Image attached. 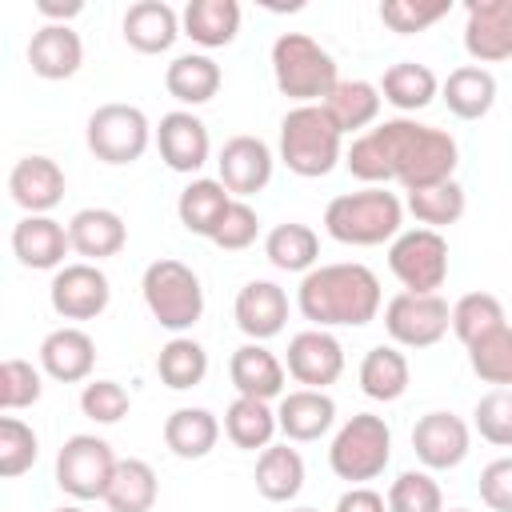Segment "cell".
<instances>
[{"label": "cell", "instance_id": "obj_18", "mask_svg": "<svg viewBox=\"0 0 512 512\" xmlns=\"http://www.w3.org/2000/svg\"><path fill=\"white\" fill-rule=\"evenodd\" d=\"M8 192L24 208V216H48L64 200V168L52 156H20L8 172Z\"/></svg>", "mask_w": 512, "mask_h": 512}, {"label": "cell", "instance_id": "obj_36", "mask_svg": "<svg viewBox=\"0 0 512 512\" xmlns=\"http://www.w3.org/2000/svg\"><path fill=\"white\" fill-rule=\"evenodd\" d=\"M264 256H268V264L280 268V272H300V276H308V272L316 268V260H320V236H316L308 224H300V220H284V224H276V228L264 236Z\"/></svg>", "mask_w": 512, "mask_h": 512}, {"label": "cell", "instance_id": "obj_2", "mask_svg": "<svg viewBox=\"0 0 512 512\" xmlns=\"http://www.w3.org/2000/svg\"><path fill=\"white\" fill-rule=\"evenodd\" d=\"M380 280L368 264H316L300 276L296 308L312 328H364L380 312Z\"/></svg>", "mask_w": 512, "mask_h": 512}, {"label": "cell", "instance_id": "obj_55", "mask_svg": "<svg viewBox=\"0 0 512 512\" xmlns=\"http://www.w3.org/2000/svg\"><path fill=\"white\" fill-rule=\"evenodd\" d=\"M448 512H472V508H448Z\"/></svg>", "mask_w": 512, "mask_h": 512}, {"label": "cell", "instance_id": "obj_30", "mask_svg": "<svg viewBox=\"0 0 512 512\" xmlns=\"http://www.w3.org/2000/svg\"><path fill=\"white\" fill-rule=\"evenodd\" d=\"M180 28L200 48H224L240 32V4L236 0H188L180 12Z\"/></svg>", "mask_w": 512, "mask_h": 512}, {"label": "cell", "instance_id": "obj_12", "mask_svg": "<svg viewBox=\"0 0 512 512\" xmlns=\"http://www.w3.org/2000/svg\"><path fill=\"white\" fill-rule=\"evenodd\" d=\"M48 300H52V312L64 316V320H96L112 300V284L100 272V264L76 260V264H64L52 276Z\"/></svg>", "mask_w": 512, "mask_h": 512}, {"label": "cell", "instance_id": "obj_9", "mask_svg": "<svg viewBox=\"0 0 512 512\" xmlns=\"http://www.w3.org/2000/svg\"><path fill=\"white\" fill-rule=\"evenodd\" d=\"M116 452L104 436L76 432L56 452V488L72 500H104L112 476H116Z\"/></svg>", "mask_w": 512, "mask_h": 512}, {"label": "cell", "instance_id": "obj_46", "mask_svg": "<svg viewBox=\"0 0 512 512\" xmlns=\"http://www.w3.org/2000/svg\"><path fill=\"white\" fill-rule=\"evenodd\" d=\"M472 428L496 448H512V388H492L472 408Z\"/></svg>", "mask_w": 512, "mask_h": 512}, {"label": "cell", "instance_id": "obj_45", "mask_svg": "<svg viewBox=\"0 0 512 512\" xmlns=\"http://www.w3.org/2000/svg\"><path fill=\"white\" fill-rule=\"evenodd\" d=\"M44 368L20 360V356H8L0 364V408L4 412H20V408H32L44 392Z\"/></svg>", "mask_w": 512, "mask_h": 512}, {"label": "cell", "instance_id": "obj_10", "mask_svg": "<svg viewBox=\"0 0 512 512\" xmlns=\"http://www.w3.org/2000/svg\"><path fill=\"white\" fill-rule=\"evenodd\" d=\"M388 268L404 284V292H440L448 280V240L432 228H404L388 244Z\"/></svg>", "mask_w": 512, "mask_h": 512}, {"label": "cell", "instance_id": "obj_27", "mask_svg": "<svg viewBox=\"0 0 512 512\" xmlns=\"http://www.w3.org/2000/svg\"><path fill=\"white\" fill-rule=\"evenodd\" d=\"M220 64L208 52H184L164 68V88L172 100H180L184 108L208 104L220 92Z\"/></svg>", "mask_w": 512, "mask_h": 512}, {"label": "cell", "instance_id": "obj_1", "mask_svg": "<svg viewBox=\"0 0 512 512\" xmlns=\"http://www.w3.org/2000/svg\"><path fill=\"white\" fill-rule=\"evenodd\" d=\"M456 164H460L456 140L444 128H432L408 116H396L360 132L344 152V168L356 180H364L368 188H384L388 180H396L404 192L452 180Z\"/></svg>", "mask_w": 512, "mask_h": 512}, {"label": "cell", "instance_id": "obj_5", "mask_svg": "<svg viewBox=\"0 0 512 512\" xmlns=\"http://www.w3.org/2000/svg\"><path fill=\"white\" fill-rule=\"evenodd\" d=\"M272 80L280 96L296 104H324L332 88L340 84L336 60L328 48H320L304 32H280L272 40Z\"/></svg>", "mask_w": 512, "mask_h": 512}, {"label": "cell", "instance_id": "obj_43", "mask_svg": "<svg viewBox=\"0 0 512 512\" xmlns=\"http://www.w3.org/2000/svg\"><path fill=\"white\" fill-rule=\"evenodd\" d=\"M468 364L484 384L496 388H512V328L504 324L500 332L484 336L480 344L468 348Z\"/></svg>", "mask_w": 512, "mask_h": 512}, {"label": "cell", "instance_id": "obj_26", "mask_svg": "<svg viewBox=\"0 0 512 512\" xmlns=\"http://www.w3.org/2000/svg\"><path fill=\"white\" fill-rule=\"evenodd\" d=\"M68 240L76 256H84L88 264H100L128 244V224L112 208H80L68 220Z\"/></svg>", "mask_w": 512, "mask_h": 512}, {"label": "cell", "instance_id": "obj_33", "mask_svg": "<svg viewBox=\"0 0 512 512\" xmlns=\"http://www.w3.org/2000/svg\"><path fill=\"white\" fill-rule=\"evenodd\" d=\"M256 492L272 504H288L300 496L304 488V456L288 444H268L260 456H256Z\"/></svg>", "mask_w": 512, "mask_h": 512}, {"label": "cell", "instance_id": "obj_48", "mask_svg": "<svg viewBox=\"0 0 512 512\" xmlns=\"http://www.w3.org/2000/svg\"><path fill=\"white\" fill-rule=\"evenodd\" d=\"M128 408H132V396L116 380H88L80 392V412L92 424H120L128 416Z\"/></svg>", "mask_w": 512, "mask_h": 512}, {"label": "cell", "instance_id": "obj_54", "mask_svg": "<svg viewBox=\"0 0 512 512\" xmlns=\"http://www.w3.org/2000/svg\"><path fill=\"white\" fill-rule=\"evenodd\" d=\"M292 512H316V508H292Z\"/></svg>", "mask_w": 512, "mask_h": 512}, {"label": "cell", "instance_id": "obj_28", "mask_svg": "<svg viewBox=\"0 0 512 512\" xmlns=\"http://www.w3.org/2000/svg\"><path fill=\"white\" fill-rule=\"evenodd\" d=\"M232 200H236V196H232V192H228L220 180H208V176H200V180L184 184V192L176 196V216H180V224H184L192 236H204V240H212Z\"/></svg>", "mask_w": 512, "mask_h": 512}, {"label": "cell", "instance_id": "obj_51", "mask_svg": "<svg viewBox=\"0 0 512 512\" xmlns=\"http://www.w3.org/2000/svg\"><path fill=\"white\" fill-rule=\"evenodd\" d=\"M336 512H388V500L376 488H368V484H352L336 500Z\"/></svg>", "mask_w": 512, "mask_h": 512}, {"label": "cell", "instance_id": "obj_19", "mask_svg": "<svg viewBox=\"0 0 512 512\" xmlns=\"http://www.w3.org/2000/svg\"><path fill=\"white\" fill-rule=\"evenodd\" d=\"M232 316H236V328L264 344L272 336L284 332V320H288V292L276 284V280H248L240 292H236V304H232Z\"/></svg>", "mask_w": 512, "mask_h": 512}, {"label": "cell", "instance_id": "obj_37", "mask_svg": "<svg viewBox=\"0 0 512 512\" xmlns=\"http://www.w3.org/2000/svg\"><path fill=\"white\" fill-rule=\"evenodd\" d=\"M156 496H160V480H156V468L148 460H120L116 464V476L104 492V504L112 512H152L156 508Z\"/></svg>", "mask_w": 512, "mask_h": 512}, {"label": "cell", "instance_id": "obj_23", "mask_svg": "<svg viewBox=\"0 0 512 512\" xmlns=\"http://www.w3.org/2000/svg\"><path fill=\"white\" fill-rule=\"evenodd\" d=\"M28 64L40 80H68L84 64V44L80 32L68 24H40L28 40Z\"/></svg>", "mask_w": 512, "mask_h": 512}, {"label": "cell", "instance_id": "obj_11", "mask_svg": "<svg viewBox=\"0 0 512 512\" xmlns=\"http://www.w3.org/2000/svg\"><path fill=\"white\" fill-rule=\"evenodd\" d=\"M452 328V308L440 292L416 296V292H396L384 304V332L392 336L396 348H432L448 336Z\"/></svg>", "mask_w": 512, "mask_h": 512}, {"label": "cell", "instance_id": "obj_13", "mask_svg": "<svg viewBox=\"0 0 512 512\" xmlns=\"http://www.w3.org/2000/svg\"><path fill=\"white\" fill-rule=\"evenodd\" d=\"M464 52L484 68L512 60V0L464 4Z\"/></svg>", "mask_w": 512, "mask_h": 512}, {"label": "cell", "instance_id": "obj_16", "mask_svg": "<svg viewBox=\"0 0 512 512\" xmlns=\"http://www.w3.org/2000/svg\"><path fill=\"white\" fill-rule=\"evenodd\" d=\"M156 148H160V160L172 168V172H200L212 156V140H208V128L196 112L188 108H176L168 116H160L156 124Z\"/></svg>", "mask_w": 512, "mask_h": 512}, {"label": "cell", "instance_id": "obj_25", "mask_svg": "<svg viewBox=\"0 0 512 512\" xmlns=\"http://www.w3.org/2000/svg\"><path fill=\"white\" fill-rule=\"evenodd\" d=\"M120 28H124L128 48H136L140 56H160V52H168V48L176 44V36H180V16H176V8L164 4V0H136V4L124 12Z\"/></svg>", "mask_w": 512, "mask_h": 512}, {"label": "cell", "instance_id": "obj_53", "mask_svg": "<svg viewBox=\"0 0 512 512\" xmlns=\"http://www.w3.org/2000/svg\"><path fill=\"white\" fill-rule=\"evenodd\" d=\"M56 512H84L80 504H64V508H56Z\"/></svg>", "mask_w": 512, "mask_h": 512}, {"label": "cell", "instance_id": "obj_34", "mask_svg": "<svg viewBox=\"0 0 512 512\" xmlns=\"http://www.w3.org/2000/svg\"><path fill=\"white\" fill-rule=\"evenodd\" d=\"M220 440V420L208 408H176L164 420V444L180 460H204Z\"/></svg>", "mask_w": 512, "mask_h": 512}, {"label": "cell", "instance_id": "obj_38", "mask_svg": "<svg viewBox=\"0 0 512 512\" xmlns=\"http://www.w3.org/2000/svg\"><path fill=\"white\" fill-rule=\"evenodd\" d=\"M276 432H280V424H276V408H268V400L236 396L224 412V436L244 452H256V448L264 452Z\"/></svg>", "mask_w": 512, "mask_h": 512}, {"label": "cell", "instance_id": "obj_44", "mask_svg": "<svg viewBox=\"0 0 512 512\" xmlns=\"http://www.w3.org/2000/svg\"><path fill=\"white\" fill-rule=\"evenodd\" d=\"M40 456V440L32 432V424H24L20 416H4L0 420V476H24Z\"/></svg>", "mask_w": 512, "mask_h": 512}, {"label": "cell", "instance_id": "obj_47", "mask_svg": "<svg viewBox=\"0 0 512 512\" xmlns=\"http://www.w3.org/2000/svg\"><path fill=\"white\" fill-rule=\"evenodd\" d=\"M448 0H384L380 4V20L392 28V32H400V36H412V32H424V28H432L436 20H444L448 16Z\"/></svg>", "mask_w": 512, "mask_h": 512}, {"label": "cell", "instance_id": "obj_20", "mask_svg": "<svg viewBox=\"0 0 512 512\" xmlns=\"http://www.w3.org/2000/svg\"><path fill=\"white\" fill-rule=\"evenodd\" d=\"M12 252L32 272H48V268L60 272L64 256L72 252L68 224H60L52 216H20L16 228H12Z\"/></svg>", "mask_w": 512, "mask_h": 512}, {"label": "cell", "instance_id": "obj_40", "mask_svg": "<svg viewBox=\"0 0 512 512\" xmlns=\"http://www.w3.org/2000/svg\"><path fill=\"white\" fill-rule=\"evenodd\" d=\"M508 320H504V304L492 296V292H468L452 304V332L464 348L480 344L484 336L500 332Z\"/></svg>", "mask_w": 512, "mask_h": 512}, {"label": "cell", "instance_id": "obj_32", "mask_svg": "<svg viewBox=\"0 0 512 512\" xmlns=\"http://www.w3.org/2000/svg\"><path fill=\"white\" fill-rule=\"evenodd\" d=\"M380 104H384L380 84H372V80H340L332 88V96L324 100V112L332 116V124L340 128V136H348V132L360 136V132H368L376 124Z\"/></svg>", "mask_w": 512, "mask_h": 512}, {"label": "cell", "instance_id": "obj_49", "mask_svg": "<svg viewBox=\"0 0 512 512\" xmlns=\"http://www.w3.org/2000/svg\"><path fill=\"white\" fill-rule=\"evenodd\" d=\"M256 236H260L256 208L248 200H232L228 212H224V220H220V228H216V236H212V244L224 248V252H244V248L256 244Z\"/></svg>", "mask_w": 512, "mask_h": 512}, {"label": "cell", "instance_id": "obj_15", "mask_svg": "<svg viewBox=\"0 0 512 512\" xmlns=\"http://www.w3.org/2000/svg\"><path fill=\"white\" fill-rule=\"evenodd\" d=\"M472 448V428L456 412H424L412 428V452L428 472H448L464 464Z\"/></svg>", "mask_w": 512, "mask_h": 512}, {"label": "cell", "instance_id": "obj_22", "mask_svg": "<svg viewBox=\"0 0 512 512\" xmlns=\"http://www.w3.org/2000/svg\"><path fill=\"white\" fill-rule=\"evenodd\" d=\"M276 424H280L284 440H292V444L320 440L336 424V400L328 392H316V388L284 392L276 404Z\"/></svg>", "mask_w": 512, "mask_h": 512}, {"label": "cell", "instance_id": "obj_6", "mask_svg": "<svg viewBox=\"0 0 512 512\" xmlns=\"http://www.w3.org/2000/svg\"><path fill=\"white\" fill-rule=\"evenodd\" d=\"M140 296L152 312V320L176 336H184L200 316H204V288L200 276L172 256H160L144 268L140 276Z\"/></svg>", "mask_w": 512, "mask_h": 512}, {"label": "cell", "instance_id": "obj_52", "mask_svg": "<svg viewBox=\"0 0 512 512\" xmlns=\"http://www.w3.org/2000/svg\"><path fill=\"white\" fill-rule=\"evenodd\" d=\"M36 12H40L48 24H68L72 16L84 12V4H80V0H36Z\"/></svg>", "mask_w": 512, "mask_h": 512}, {"label": "cell", "instance_id": "obj_29", "mask_svg": "<svg viewBox=\"0 0 512 512\" xmlns=\"http://www.w3.org/2000/svg\"><path fill=\"white\" fill-rule=\"evenodd\" d=\"M412 384V368H408V356L396 348V344H376L364 352L360 360V392L368 400H380V404H392L408 392Z\"/></svg>", "mask_w": 512, "mask_h": 512}, {"label": "cell", "instance_id": "obj_41", "mask_svg": "<svg viewBox=\"0 0 512 512\" xmlns=\"http://www.w3.org/2000/svg\"><path fill=\"white\" fill-rule=\"evenodd\" d=\"M464 204H468V200H464V188H460L456 180H444V184L408 192V212L416 216L420 228H432V232L456 224V220L464 216Z\"/></svg>", "mask_w": 512, "mask_h": 512}, {"label": "cell", "instance_id": "obj_50", "mask_svg": "<svg viewBox=\"0 0 512 512\" xmlns=\"http://www.w3.org/2000/svg\"><path fill=\"white\" fill-rule=\"evenodd\" d=\"M480 500L492 512H512V456H500L484 464L480 472Z\"/></svg>", "mask_w": 512, "mask_h": 512}, {"label": "cell", "instance_id": "obj_31", "mask_svg": "<svg viewBox=\"0 0 512 512\" xmlns=\"http://www.w3.org/2000/svg\"><path fill=\"white\" fill-rule=\"evenodd\" d=\"M440 96L456 120H484L496 104V76L480 64H464L448 72V80L440 84Z\"/></svg>", "mask_w": 512, "mask_h": 512}, {"label": "cell", "instance_id": "obj_7", "mask_svg": "<svg viewBox=\"0 0 512 512\" xmlns=\"http://www.w3.org/2000/svg\"><path fill=\"white\" fill-rule=\"evenodd\" d=\"M388 460H392V428L384 424V416L372 412H356L352 420H344L328 448V468L348 484L376 480L388 468Z\"/></svg>", "mask_w": 512, "mask_h": 512}, {"label": "cell", "instance_id": "obj_14", "mask_svg": "<svg viewBox=\"0 0 512 512\" xmlns=\"http://www.w3.org/2000/svg\"><path fill=\"white\" fill-rule=\"evenodd\" d=\"M284 368L296 384L304 388H316L324 392L328 384L340 380L344 372V348L340 340L328 332V328H304L288 340V356H284Z\"/></svg>", "mask_w": 512, "mask_h": 512}, {"label": "cell", "instance_id": "obj_3", "mask_svg": "<svg viewBox=\"0 0 512 512\" xmlns=\"http://www.w3.org/2000/svg\"><path fill=\"white\" fill-rule=\"evenodd\" d=\"M400 224H404V204L388 188L344 192L324 208V232L336 244H352V248H376L384 240L392 244L404 232Z\"/></svg>", "mask_w": 512, "mask_h": 512}, {"label": "cell", "instance_id": "obj_42", "mask_svg": "<svg viewBox=\"0 0 512 512\" xmlns=\"http://www.w3.org/2000/svg\"><path fill=\"white\" fill-rule=\"evenodd\" d=\"M384 500H388V512H444V492L428 468L400 472Z\"/></svg>", "mask_w": 512, "mask_h": 512}, {"label": "cell", "instance_id": "obj_35", "mask_svg": "<svg viewBox=\"0 0 512 512\" xmlns=\"http://www.w3.org/2000/svg\"><path fill=\"white\" fill-rule=\"evenodd\" d=\"M380 96H384L396 112H420V108H428V104L440 96V80H436V72H432L428 64L400 60V64L384 68Z\"/></svg>", "mask_w": 512, "mask_h": 512}, {"label": "cell", "instance_id": "obj_24", "mask_svg": "<svg viewBox=\"0 0 512 512\" xmlns=\"http://www.w3.org/2000/svg\"><path fill=\"white\" fill-rule=\"evenodd\" d=\"M284 364L276 360V352H268L264 344L248 340L232 352L228 360V376L236 396H252V400H280L284 396Z\"/></svg>", "mask_w": 512, "mask_h": 512}, {"label": "cell", "instance_id": "obj_39", "mask_svg": "<svg viewBox=\"0 0 512 512\" xmlns=\"http://www.w3.org/2000/svg\"><path fill=\"white\" fill-rule=\"evenodd\" d=\"M156 376L172 392H188L208 376V352L192 336H172L156 356Z\"/></svg>", "mask_w": 512, "mask_h": 512}, {"label": "cell", "instance_id": "obj_21", "mask_svg": "<svg viewBox=\"0 0 512 512\" xmlns=\"http://www.w3.org/2000/svg\"><path fill=\"white\" fill-rule=\"evenodd\" d=\"M92 364H96V344L84 328L76 324H64V328H52L44 340H40V368L44 376L60 380V384H80L92 376Z\"/></svg>", "mask_w": 512, "mask_h": 512}, {"label": "cell", "instance_id": "obj_17", "mask_svg": "<svg viewBox=\"0 0 512 512\" xmlns=\"http://www.w3.org/2000/svg\"><path fill=\"white\" fill-rule=\"evenodd\" d=\"M272 148L260 140V136H232L220 156H216V168H220V184L236 196V200H248L256 192L268 188L272 180Z\"/></svg>", "mask_w": 512, "mask_h": 512}, {"label": "cell", "instance_id": "obj_4", "mask_svg": "<svg viewBox=\"0 0 512 512\" xmlns=\"http://www.w3.org/2000/svg\"><path fill=\"white\" fill-rule=\"evenodd\" d=\"M280 160L304 180L328 176L344 160V136L324 112V104H296L280 120Z\"/></svg>", "mask_w": 512, "mask_h": 512}, {"label": "cell", "instance_id": "obj_8", "mask_svg": "<svg viewBox=\"0 0 512 512\" xmlns=\"http://www.w3.org/2000/svg\"><path fill=\"white\" fill-rule=\"evenodd\" d=\"M84 140H88V152H92L96 160L120 168V164H136V160L148 152V144L156 140V132H152L144 108L112 100V104H100V108L88 116Z\"/></svg>", "mask_w": 512, "mask_h": 512}]
</instances>
